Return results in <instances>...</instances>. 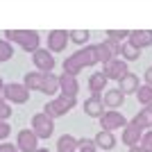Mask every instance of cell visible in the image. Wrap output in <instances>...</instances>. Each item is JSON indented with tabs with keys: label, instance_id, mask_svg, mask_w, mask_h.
Returning a JSON list of instances; mask_svg holds the SVG:
<instances>
[{
	"label": "cell",
	"instance_id": "obj_29",
	"mask_svg": "<svg viewBox=\"0 0 152 152\" xmlns=\"http://www.w3.org/2000/svg\"><path fill=\"white\" fill-rule=\"evenodd\" d=\"M77 152H98L93 139H77Z\"/></svg>",
	"mask_w": 152,
	"mask_h": 152
},
{
	"label": "cell",
	"instance_id": "obj_19",
	"mask_svg": "<svg viewBox=\"0 0 152 152\" xmlns=\"http://www.w3.org/2000/svg\"><path fill=\"white\" fill-rule=\"evenodd\" d=\"M84 68V64H82V59H80V55L77 52H73L70 57H66L64 59V73H68V75H75L77 77V73Z\"/></svg>",
	"mask_w": 152,
	"mask_h": 152
},
{
	"label": "cell",
	"instance_id": "obj_16",
	"mask_svg": "<svg viewBox=\"0 0 152 152\" xmlns=\"http://www.w3.org/2000/svg\"><path fill=\"white\" fill-rule=\"evenodd\" d=\"M41 93H45V95H55V93H59V75H55V73H43Z\"/></svg>",
	"mask_w": 152,
	"mask_h": 152
},
{
	"label": "cell",
	"instance_id": "obj_27",
	"mask_svg": "<svg viewBox=\"0 0 152 152\" xmlns=\"http://www.w3.org/2000/svg\"><path fill=\"white\" fill-rule=\"evenodd\" d=\"M14 55V45L7 41V39H0V61H7V59H12Z\"/></svg>",
	"mask_w": 152,
	"mask_h": 152
},
{
	"label": "cell",
	"instance_id": "obj_24",
	"mask_svg": "<svg viewBox=\"0 0 152 152\" xmlns=\"http://www.w3.org/2000/svg\"><path fill=\"white\" fill-rule=\"evenodd\" d=\"M95 48H98V59H100L102 66H104V64H109L111 59H116V52L107 45V41H102V43H95Z\"/></svg>",
	"mask_w": 152,
	"mask_h": 152
},
{
	"label": "cell",
	"instance_id": "obj_4",
	"mask_svg": "<svg viewBox=\"0 0 152 152\" xmlns=\"http://www.w3.org/2000/svg\"><path fill=\"white\" fill-rule=\"evenodd\" d=\"M7 102H14V104H25L30 100V89L25 84H18V82H12V84H5V91H2Z\"/></svg>",
	"mask_w": 152,
	"mask_h": 152
},
{
	"label": "cell",
	"instance_id": "obj_8",
	"mask_svg": "<svg viewBox=\"0 0 152 152\" xmlns=\"http://www.w3.org/2000/svg\"><path fill=\"white\" fill-rule=\"evenodd\" d=\"M141 139H143V129H141L136 123H127L125 127H123V134H121V141L125 143L127 148H136L141 143Z\"/></svg>",
	"mask_w": 152,
	"mask_h": 152
},
{
	"label": "cell",
	"instance_id": "obj_18",
	"mask_svg": "<svg viewBox=\"0 0 152 152\" xmlns=\"http://www.w3.org/2000/svg\"><path fill=\"white\" fill-rule=\"evenodd\" d=\"M107 75L102 73V70H98V73H93V75L89 77V89H91V93L93 95H100V91L102 89H107Z\"/></svg>",
	"mask_w": 152,
	"mask_h": 152
},
{
	"label": "cell",
	"instance_id": "obj_20",
	"mask_svg": "<svg viewBox=\"0 0 152 152\" xmlns=\"http://www.w3.org/2000/svg\"><path fill=\"white\" fill-rule=\"evenodd\" d=\"M77 55H80V59H82L84 68H86V66H95V64H100V59H98V48H95V45H86V48H82Z\"/></svg>",
	"mask_w": 152,
	"mask_h": 152
},
{
	"label": "cell",
	"instance_id": "obj_7",
	"mask_svg": "<svg viewBox=\"0 0 152 152\" xmlns=\"http://www.w3.org/2000/svg\"><path fill=\"white\" fill-rule=\"evenodd\" d=\"M102 73L107 75V80H116V82H118V80H123V77L129 73V68H127V61H125V59H118V57H116V59H111L109 64H104Z\"/></svg>",
	"mask_w": 152,
	"mask_h": 152
},
{
	"label": "cell",
	"instance_id": "obj_38",
	"mask_svg": "<svg viewBox=\"0 0 152 152\" xmlns=\"http://www.w3.org/2000/svg\"><path fill=\"white\" fill-rule=\"evenodd\" d=\"M5 91V82H2V77H0V93Z\"/></svg>",
	"mask_w": 152,
	"mask_h": 152
},
{
	"label": "cell",
	"instance_id": "obj_3",
	"mask_svg": "<svg viewBox=\"0 0 152 152\" xmlns=\"http://www.w3.org/2000/svg\"><path fill=\"white\" fill-rule=\"evenodd\" d=\"M32 132L37 134L39 139H50L52 132H55V121H52L50 116H45L43 111L34 114L32 116Z\"/></svg>",
	"mask_w": 152,
	"mask_h": 152
},
{
	"label": "cell",
	"instance_id": "obj_13",
	"mask_svg": "<svg viewBox=\"0 0 152 152\" xmlns=\"http://www.w3.org/2000/svg\"><path fill=\"white\" fill-rule=\"evenodd\" d=\"M129 43H132L134 48H139V50L152 45V30H134V32H129Z\"/></svg>",
	"mask_w": 152,
	"mask_h": 152
},
{
	"label": "cell",
	"instance_id": "obj_34",
	"mask_svg": "<svg viewBox=\"0 0 152 152\" xmlns=\"http://www.w3.org/2000/svg\"><path fill=\"white\" fill-rule=\"evenodd\" d=\"M107 45H109V48H111L114 52H118V55H121V50H123V43H121V41H114V39H107Z\"/></svg>",
	"mask_w": 152,
	"mask_h": 152
},
{
	"label": "cell",
	"instance_id": "obj_9",
	"mask_svg": "<svg viewBox=\"0 0 152 152\" xmlns=\"http://www.w3.org/2000/svg\"><path fill=\"white\" fill-rule=\"evenodd\" d=\"M70 41V34L66 30H52L48 34V50L50 52H64Z\"/></svg>",
	"mask_w": 152,
	"mask_h": 152
},
{
	"label": "cell",
	"instance_id": "obj_22",
	"mask_svg": "<svg viewBox=\"0 0 152 152\" xmlns=\"http://www.w3.org/2000/svg\"><path fill=\"white\" fill-rule=\"evenodd\" d=\"M57 152H77V139L73 134H61L57 141Z\"/></svg>",
	"mask_w": 152,
	"mask_h": 152
},
{
	"label": "cell",
	"instance_id": "obj_2",
	"mask_svg": "<svg viewBox=\"0 0 152 152\" xmlns=\"http://www.w3.org/2000/svg\"><path fill=\"white\" fill-rule=\"evenodd\" d=\"M77 104V98H68V95H59V98H55V100L50 102H45V107H43V114L45 116H50L52 121L55 118H59V116L64 114H68L70 109Z\"/></svg>",
	"mask_w": 152,
	"mask_h": 152
},
{
	"label": "cell",
	"instance_id": "obj_39",
	"mask_svg": "<svg viewBox=\"0 0 152 152\" xmlns=\"http://www.w3.org/2000/svg\"><path fill=\"white\" fill-rule=\"evenodd\" d=\"M37 152H50V150H48V148H39Z\"/></svg>",
	"mask_w": 152,
	"mask_h": 152
},
{
	"label": "cell",
	"instance_id": "obj_17",
	"mask_svg": "<svg viewBox=\"0 0 152 152\" xmlns=\"http://www.w3.org/2000/svg\"><path fill=\"white\" fill-rule=\"evenodd\" d=\"M139 86H141V82H139V77L134 75V73H127L123 80H118V89H121L125 95L136 93V91H139Z\"/></svg>",
	"mask_w": 152,
	"mask_h": 152
},
{
	"label": "cell",
	"instance_id": "obj_31",
	"mask_svg": "<svg viewBox=\"0 0 152 152\" xmlns=\"http://www.w3.org/2000/svg\"><path fill=\"white\" fill-rule=\"evenodd\" d=\"M139 148L143 152H152V129H148V132H143V139H141Z\"/></svg>",
	"mask_w": 152,
	"mask_h": 152
},
{
	"label": "cell",
	"instance_id": "obj_11",
	"mask_svg": "<svg viewBox=\"0 0 152 152\" xmlns=\"http://www.w3.org/2000/svg\"><path fill=\"white\" fill-rule=\"evenodd\" d=\"M82 109H84V114H86V116H91V118H100V116L104 114V111H107V107H104L102 98H100V95H93V93H91L89 98L84 100Z\"/></svg>",
	"mask_w": 152,
	"mask_h": 152
},
{
	"label": "cell",
	"instance_id": "obj_37",
	"mask_svg": "<svg viewBox=\"0 0 152 152\" xmlns=\"http://www.w3.org/2000/svg\"><path fill=\"white\" fill-rule=\"evenodd\" d=\"M127 152H143V150H141V148L136 145V148H129V150H127Z\"/></svg>",
	"mask_w": 152,
	"mask_h": 152
},
{
	"label": "cell",
	"instance_id": "obj_28",
	"mask_svg": "<svg viewBox=\"0 0 152 152\" xmlns=\"http://www.w3.org/2000/svg\"><path fill=\"white\" fill-rule=\"evenodd\" d=\"M70 34V41H73V43H77V45H82V43H86V41H89V30H73V32H68Z\"/></svg>",
	"mask_w": 152,
	"mask_h": 152
},
{
	"label": "cell",
	"instance_id": "obj_26",
	"mask_svg": "<svg viewBox=\"0 0 152 152\" xmlns=\"http://www.w3.org/2000/svg\"><path fill=\"white\" fill-rule=\"evenodd\" d=\"M121 55H123V59H125V61H134V59H139V57H141V50H139V48H134L129 41H125V43H123Z\"/></svg>",
	"mask_w": 152,
	"mask_h": 152
},
{
	"label": "cell",
	"instance_id": "obj_1",
	"mask_svg": "<svg viewBox=\"0 0 152 152\" xmlns=\"http://www.w3.org/2000/svg\"><path fill=\"white\" fill-rule=\"evenodd\" d=\"M5 39L9 43H18L25 52H37L39 43H41L39 32H34V30H7Z\"/></svg>",
	"mask_w": 152,
	"mask_h": 152
},
{
	"label": "cell",
	"instance_id": "obj_23",
	"mask_svg": "<svg viewBox=\"0 0 152 152\" xmlns=\"http://www.w3.org/2000/svg\"><path fill=\"white\" fill-rule=\"evenodd\" d=\"M41 82H43V73L41 70H34V73H27L23 84H25L30 91H41Z\"/></svg>",
	"mask_w": 152,
	"mask_h": 152
},
{
	"label": "cell",
	"instance_id": "obj_15",
	"mask_svg": "<svg viewBox=\"0 0 152 152\" xmlns=\"http://www.w3.org/2000/svg\"><path fill=\"white\" fill-rule=\"evenodd\" d=\"M95 148H100V150H114L116 148V143H118V141H116V134L114 132H107V129H100V132L95 134Z\"/></svg>",
	"mask_w": 152,
	"mask_h": 152
},
{
	"label": "cell",
	"instance_id": "obj_36",
	"mask_svg": "<svg viewBox=\"0 0 152 152\" xmlns=\"http://www.w3.org/2000/svg\"><path fill=\"white\" fill-rule=\"evenodd\" d=\"M145 82L152 86V66H148V68H145Z\"/></svg>",
	"mask_w": 152,
	"mask_h": 152
},
{
	"label": "cell",
	"instance_id": "obj_25",
	"mask_svg": "<svg viewBox=\"0 0 152 152\" xmlns=\"http://www.w3.org/2000/svg\"><path fill=\"white\" fill-rule=\"evenodd\" d=\"M136 98H139V102L143 104V107H152V86H150V84H145V86H139V91H136Z\"/></svg>",
	"mask_w": 152,
	"mask_h": 152
},
{
	"label": "cell",
	"instance_id": "obj_5",
	"mask_svg": "<svg viewBox=\"0 0 152 152\" xmlns=\"http://www.w3.org/2000/svg\"><path fill=\"white\" fill-rule=\"evenodd\" d=\"M125 125H127V118L118 111V109H107V111L100 116V129L116 132V129H123Z\"/></svg>",
	"mask_w": 152,
	"mask_h": 152
},
{
	"label": "cell",
	"instance_id": "obj_14",
	"mask_svg": "<svg viewBox=\"0 0 152 152\" xmlns=\"http://www.w3.org/2000/svg\"><path fill=\"white\" fill-rule=\"evenodd\" d=\"M102 102H104L107 109H118V107H123V102H125V93H123L121 89H107L104 95H102Z\"/></svg>",
	"mask_w": 152,
	"mask_h": 152
},
{
	"label": "cell",
	"instance_id": "obj_10",
	"mask_svg": "<svg viewBox=\"0 0 152 152\" xmlns=\"http://www.w3.org/2000/svg\"><path fill=\"white\" fill-rule=\"evenodd\" d=\"M32 61L37 66L41 73H52L55 68V57H52L50 50H43V48H39L37 52H32Z\"/></svg>",
	"mask_w": 152,
	"mask_h": 152
},
{
	"label": "cell",
	"instance_id": "obj_6",
	"mask_svg": "<svg viewBox=\"0 0 152 152\" xmlns=\"http://www.w3.org/2000/svg\"><path fill=\"white\" fill-rule=\"evenodd\" d=\"M16 148L20 152H37L39 150V136L32 129H20L16 136Z\"/></svg>",
	"mask_w": 152,
	"mask_h": 152
},
{
	"label": "cell",
	"instance_id": "obj_33",
	"mask_svg": "<svg viewBox=\"0 0 152 152\" xmlns=\"http://www.w3.org/2000/svg\"><path fill=\"white\" fill-rule=\"evenodd\" d=\"M9 134H12V125L7 121H0V141L9 139Z\"/></svg>",
	"mask_w": 152,
	"mask_h": 152
},
{
	"label": "cell",
	"instance_id": "obj_35",
	"mask_svg": "<svg viewBox=\"0 0 152 152\" xmlns=\"http://www.w3.org/2000/svg\"><path fill=\"white\" fill-rule=\"evenodd\" d=\"M0 152H20L14 143H0Z\"/></svg>",
	"mask_w": 152,
	"mask_h": 152
},
{
	"label": "cell",
	"instance_id": "obj_30",
	"mask_svg": "<svg viewBox=\"0 0 152 152\" xmlns=\"http://www.w3.org/2000/svg\"><path fill=\"white\" fill-rule=\"evenodd\" d=\"M107 39H114V41L125 43V39H129V32L127 30H107Z\"/></svg>",
	"mask_w": 152,
	"mask_h": 152
},
{
	"label": "cell",
	"instance_id": "obj_21",
	"mask_svg": "<svg viewBox=\"0 0 152 152\" xmlns=\"http://www.w3.org/2000/svg\"><path fill=\"white\" fill-rule=\"evenodd\" d=\"M134 123H136V125H139L143 132L152 129V107H143L139 114L134 116Z\"/></svg>",
	"mask_w": 152,
	"mask_h": 152
},
{
	"label": "cell",
	"instance_id": "obj_32",
	"mask_svg": "<svg viewBox=\"0 0 152 152\" xmlns=\"http://www.w3.org/2000/svg\"><path fill=\"white\" fill-rule=\"evenodd\" d=\"M12 116V107H9V102L5 98H0V121H7Z\"/></svg>",
	"mask_w": 152,
	"mask_h": 152
},
{
	"label": "cell",
	"instance_id": "obj_12",
	"mask_svg": "<svg viewBox=\"0 0 152 152\" xmlns=\"http://www.w3.org/2000/svg\"><path fill=\"white\" fill-rule=\"evenodd\" d=\"M59 91H61V95L77 98V93H80V82H77V77L68 75V73H61V75H59Z\"/></svg>",
	"mask_w": 152,
	"mask_h": 152
}]
</instances>
